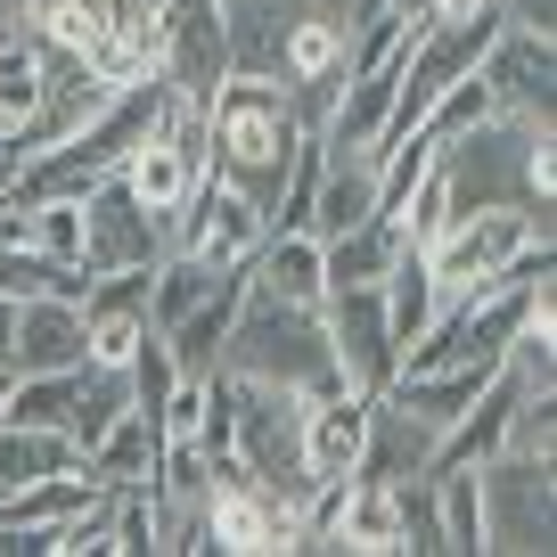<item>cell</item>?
Returning <instances> with one entry per match:
<instances>
[{"label": "cell", "mask_w": 557, "mask_h": 557, "mask_svg": "<svg viewBox=\"0 0 557 557\" xmlns=\"http://www.w3.org/2000/svg\"><path fill=\"white\" fill-rule=\"evenodd\" d=\"M475 500H484V549H508V557H549L557 549L549 459H524V451L475 459Z\"/></svg>", "instance_id": "cell-5"}, {"label": "cell", "mask_w": 557, "mask_h": 557, "mask_svg": "<svg viewBox=\"0 0 557 557\" xmlns=\"http://www.w3.org/2000/svg\"><path fill=\"white\" fill-rule=\"evenodd\" d=\"M123 410H132V377L107 369V361H83V377H74V410H66V443H74V451H90Z\"/></svg>", "instance_id": "cell-21"}, {"label": "cell", "mask_w": 557, "mask_h": 557, "mask_svg": "<svg viewBox=\"0 0 557 557\" xmlns=\"http://www.w3.org/2000/svg\"><path fill=\"white\" fill-rule=\"evenodd\" d=\"M377 296H385V329H394V345H418L426 336V320H435V271H426V255L418 246H401L394 262H385V278H377Z\"/></svg>", "instance_id": "cell-19"}, {"label": "cell", "mask_w": 557, "mask_h": 557, "mask_svg": "<svg viewBox=\"0 0 557 557\" xmlns=\"http://www.w3.org/2000/svg\"><path fill=\"white\" fill-rule=\"evenodd\" d=\"M246 278L278 304H320L329 296V262H320L312 230H271V238L255 246V262H246Z\"/></svg>", "instance_id": "cell-16"}, {"label": "cell", "mask_w": 557, "mask_h": 557, "mask_svg": "<svg viewBox=\"0 0 557 557\" xmlns=\"http://www.w3.org/2000/svg\"><path fill=\"white\" fill-rule=\"evenodd\" d=\"M123 377H132V410H148V418L164 410V394H173V385H181V369H173V352H164V336H157V329H148V336H139V345H132V361H123Z\"/></svg>", "instance_id": "cell-26"}, {"label": "cell", "mask_w": 557, "mask_h": 557, "mask_svg": "<svg viewBox=\"0 0 557 557\" xmlns=\"http://www.w3.org/2000/svg\"><path fill=\"white\" fill-rule=\"evenodd\" d=\"M222 410H230V451H238L246 484L271 500L312 508V475H304V394L271 377H230L222 369Z\"/></svg>", "instance_id": "cell-4"}, {"label": "cell", "mask_w": 557, "mask_h": 557, "mask_svg": "<svg viewBox=\"0 0 557 557\" xmlns=\"http://www.w3.org/2000/svg\"><path fill=\"white\" fill-rule=\"evenodd\" d=\"M0 401H9V369H0Z\"/></svg>", "instance_id": "cell-30"}, {"label": "cell", "mask_w": 557, "mask_h": 557, "mask_svg": "<svg viewBox=\"0 0 557 557\" xmlns=\"http://www.w3.org/2000/svg\"><path fill=\"white\" fill-rule=\"evenodd\" d=\"M157 74L173 83L181 107H206L230 74V25H222V0H164L157 9Z\"/></svg>", "instance_id": "cell-8"}, {"label": "cell", "mask_w": 557, "mask_h": 557, "mask_svg": "<svg viewBox=\"0 0 557 557\" xmlns=\"http://www.w3.org/2000/svg\"><path fill=\"white\" fill-rule=\"evenodd\" d=\"M0 17H9V25H25V34H34V17H25V0H0Z\"/></svg>", "instance_id": "cell-28"}, {"label": "cell", "mask_w": 557, "mask_h": 557, "mask_svg": "<svg viewBox=\"0 0 557 557\" xmlns=\"http://www.w3.org/2000/svg\"><path fill=\"white\" fill-rule=\"evenodd\" d=\"M9 369H83V304L74 296L9 304Z\"/></svg>", "instance_id": "cell-13"}, {"label": "cell", "mask_w": 557, "mask_h": 557, "mask_svg": "<svg viewBox=\"0 0 557 557\" xmlns=\"http://www.w3.org/2000/svg\"><path fill=\"white\" fill-rule=\"evenodd\" d=\"M435 173H443V197H451V222L475 206H517L549 238V123L541 115L492 107L484 123H468L435 148Z\"/></svg>", "instance_id": "cell-1"}, {"label": "cell", "mask_w": 557, "mask_h": 557, "mask_svg": "<svg viewBox=\"0 0 557 557\" xmlns=\"http://www.w3.org/2000/svg\"><path fill=\"white\" fill-rule=\"evenodd\" d=\"M50 9H58V0H25V17H50Z\"/></svg>", "instance_id": "cell-29"}, {"label": "cell", "mask_w": 557, "mask_h": 557, "mask_svg": "<svg viewBox=\"0 0 557 557\" xmlns=\"http://www.w3.org/2000/svg\"><path fill=\"white\" fill-rule=\"evenodd\" d=\"M426 468H435V426L410 418L394 394H369V435H361L352 475H369V484H401V475H426Z\"/></svg>", "instance_id": "cell-14"}, {"label": "cell", "mask_w": 557, "mask_h": 557, "mask_svg": "<svg viewBox=\"0 0 557 557\" xmlns=\"http://www.w3.org/2000/svg\"><path fill=\"white\" fill-rule=\"evenodd\" d=\"M401 255V230L394 213H369V222L336 230V238H320V262H329V287H352V278H385V262Z\"/></svg>", "instance_id": "cell-20"}, {"label": "cell", "mask_w": 557, "mask_h": 557, "mask_svg": "<svg viewBox=\"0 0 557 557\" xmlns=\"http://www.w3.org/2000/svg\"><path fill=\"white\" fill-rule=\"evenodd\" d=\"M164 246H173V222L139 206V197L123 189V173H99V181L83 189V271L164 262Z\"/></svg>", "instance_id": "cell-7"}, {"label": "cell", "mask_w": 557, "mask_h": 557, "mask_svg": "<svg viewBox=\"0 0 557 557\" xmlns=\"http://www.w3.org/2000/svg\"><path fill=\"white\" fill-rule=\"evenodd\" d=\"M369 435V394L336 385V394H304V475L312 484H345Z\"/></svg>", "instance_id": "cell-12"}, {"label": "cell", "mask_w": 557, "mask_h": 557, "mask_svg": "<svg viewBox=\"0 0 557 557\" xmlns=\"http://www.w3.org/2000/svg\"><path fill=\"white\" fill-rule=\"evenodd\" d=\"M475 74H484L492 107L549 123V107H557V50H549V34H541V25H517V17H508L500 34H492V50L475 58Z\"/></svg>", "instance_id": "cell-11"}, {"label": "cell", "mask_w": 557, "mask_h": 557, "mask_svg": "<svg viewBox=\"0 0 557 557\" xmlns=\"http://www.w3.org/2000/svg\"><path fill=\"white\" fill-rule=\"evenodd\" d=\"M41 99V41L34 34H9L0 41V132H17Z\"/></svg>", "instance_id": "cell-24"}, {"label": "cell", "mask_w": 557, "mask_h": 557, "mask_svg": "<svg viewBox=\"0 0 557 557\" xmlns=\"http://www.w3.org/2000/svg\"><path fill=\"white\" fill-rule=\"evenodd\" d=\"M74 443L66 435H50V426H0V500L17 484H34V475H58V468H74Z\"/></svg>", "instance_id": "cell-22"}, {"label": "cell", "mask_w": 557, "mask_h": 557, "mask_svg": "<svg viewBox=\"0 0 557 557\" xmlns=\"http://www.w3.org/2000/svg\"><path fill=\"white\" fill-rule=\"evenodd\" d=\"M435 533H443V549H459V557L484 549V500H475V468H435Z\"/></svg>", "instance_id": "cell-23"}, {"label": "cell", "mask_w": 557, "mask_h": 557, "mask_svg": "<svg viewBox=\"0 0 557 557\" xmlns=\"http://www.w3.org/2000/svg\"><path fill=\"white\" fill-rule=\"evenodd\" d=\"M206 139H213V173L271 230V197H278L287 157L304 139L296 107H287V83H271V74H222V90L206 99Z\"/></svg>", "instance_id": "cell-2"}, {"label": "cell", "mask_w": 557, "mask_h": 557, "mask_svg": "<svg viewBox=\"0 0 557 557\" xmlns=\"http://www.w3.org/2000/svg\"><path fill=\"white\" fill-rule=\"evenodd\" d=\"M533 238H541L533 213H517V206H475V213H459V222L443 230L435 246H426L435 296H459V287H492V278H517L508 262H517Z\"/></svg>", "instance_id": "cell-6"}, {"label": "cell", "mask_w": 557, "mask_h": 557, "mask_svg": "<svg viewBox=\"0 0 557 557\" xmlns=\"http://www.w3.org/2000/svg\"><path fill=\"white\" fill-rule=\"evenodd\" d=\"M320 320H329V345H336V369H345L352 394H385L401 369V345L385 329V296L377 278H352V287H329L320 296Z\"/></svg>", "instance_id": "cell-9"}, {"label": "cell", "mask_w": 557, "mask_h": 557, "mask_svg": "<svg viewBox=\"0 0 557 557\" xmlns=\"http://www.w3.org/2000/svg\"><path fill=\"white\" fill-rule=\"evenodd\" d=\"M25 246L50 262H83V197H34L25 206Z\"/></svg>", "instance_id": "cell-25"}, {"label": "cell", "mask_w": 557, "mask_h": 557, "mask_svg": "<svg viewBox=\"0 0 557 557\" xmlns=\"http://www.w3.org/2000/svg\"><path fill=\"white\" fill-rule=\"evenodd\" d=\"M222 369L230 377H271V385H296V394H336L345 369H336V345H329V320L320 304H278L246 278L238 312H230V336H222Z\"/></svg>", "instance_id": "cell-3"}, {"label": "cell", "mask_w": 557, "mask_h": 557, "mask_svg": "<svg viewBox=\"0 0 557 557\" xmlns=\"http://www.w3.org/2000/svg\"><path fill=\"white\" fill-rule=\"evenodd\" d=\"M484 0H426V17H475Z\"/></svg>", "instance_id": "cell-27"}, {"label": "cell", "mask_w": 557, "mask_h": 557, "mask_svg": "<svg viewBox=\"0 0 557 557\" xmlns=\"http://www.w3.org/2000/svg\"><path fill=\"white\" fill-rule=\"evenodd\" d=\"M0 369H9V361H0Z\"/></svg>", "instance_id": "cell-31"}, {"label": "cell", "mask_w": 557, "mask_h": 557, "mask_svg": "<svg viewBox=\"0 0 557 557\" xmlns=\"http://www.w3.org/2000/svg\"><path fill=\"white\" fill-rule=\"evenodd\" d=\"M238 296H246V271H222L206 304H189L173 329H157L181 377H213V369H222V336H230V312H238Z\"/></svg>", "instance_id": "cell-15"}, {"label": "cell", "mask_w": 557, "mask_h": 557, "mask_svg": "<svg viewBox=\"0 0 557 557\" xmlns=\"http://www.w3.org/2000/svg\"><path fill=\"white\" fill-rule=\"evenodd\" d=\"M164 115H173V107H164ZM115 173H123V189H132V197H139L148 213H164V222H173V213H181V197H189L197 181H206V173H197L189 157H181V139L164 132V123H157L148 139H139V148H132V157L115 164Z\"/></svg>", "instance_id": "cell-17"}, {"label": "cell", "mask_w": 557, "mask_h": 557, "mask_svg": "<svg viewBox=\"0 0 557 557\" xmlns=\"http://www.w3.org/2000/svg\"><path fill=\"white\" fill-rule=\"evenodd\" d=\"M157 443H164L157 418H148V410H123L115 426L83 451V468L99 475V484H148V475H157Z\"/></svg>", "instance_id": "cell-18"}, {"label": "cell", "mask_w": 557, "mask_h": 557, "mask_svg": "<svg viewBox=\"0 0 557 557\" xmlns=\"http://www.w3.org/2000/svg\"><path fill=\"white\" fill-rule=\"evenodd\" d=\"M262 238H271L262 213L246 206L222 173H206L189 197H181V213H173V246H181V255H197V262H213V271H246Z\"/></svg>", "instance_id": "cell-10"}]
</instances>
